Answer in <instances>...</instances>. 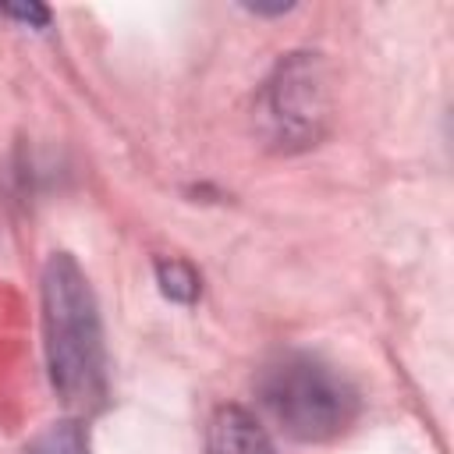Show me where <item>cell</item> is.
<instances>
[{
    "instance_id": "cell-7",
    "label": "cell",
    "mask_w": 454,
    "mask_h": 454,
    "mask_svg": "<svg viewBox=\"0 0 454 454\" xmlns=\"http://www.w3.org/2000/svg\"><path fill=\"white\" fill-rule=\"evenodd\" d=\"M0 14L4 18H18L25 25H35V28H43L50 21V11L43 4H0Z\"/></svg>"
},
{
    "instance_id": "cell-4",
    "label": "cell",
    "mask_w": 454,
    "mask_h": 454,
    "mask_svg": "<svg viewBox=\"0 0 454 454\" xmlns=\"http://www.w3.org/2000/svg\"><path fill=\"white\" fill-rule=\"evenodd\" d=\"M206 454H277L266 426L241 404L213 411L206 429Z\"/></svg>"
},
{
    "instance_id": "cell-3",
    "label": "cell",
    "mask_w": 454,
    "mask_h": 454,
    "mask_svg": "<svg viewBox=\"0 0 454 454\" xmlns=\"http://www.w3.org/2000/svg\"><path fill=\"white\" fill-rule=\"evenodd\" d=\"M330 117L326 71L316 53H287L262 85L259 121L277 149L316 145Z\"/></svg>"
},
{
    "instance_id": "cell-6",
    "label": "cell",
    "mask_w": 454,
    "mask_h": 454,
    "mask_svg": "<svg viewBox=\"0 0 454 454\" xmlns=\"http://www.w3.org/2000/svg\"><path fill=\"white\" fill-rule=\"evenodd\" d=\"M156 284L177 305H192L199 298V287H202L199 284V273L184 259H160L156 262Z\"/></svg>"
},
{
    "instance_id": "cell-2",
    "label": "cell",
    "mask_w": 454,
    "mask_h": 454,
    "mask_svg": "<svg viewBox=\"0 0 454 454\" xmlns=\"http://www.w3.org/2000/svg\"><path fill=\"white\" fill-rule=\"evenodd\" d=\"M259 401L284 436L323 443L340 436L358 415V390L323 358L287 351L259 376Z\"/></svg>"
},
{
    "instance_id": "cell-1",
    "label": "cell",
    "mask_w": 454,
    "mask_h": 454,
    "mask_svg": "<svg viewBox=\"0 0 454 454\" xmlns=\"http://www.w3.org/2000/svg\"><path fill=\"white\" fill-rule=\"evenodd\" d=\"M43 351L50 383L71 419H89L106 401V344L89 277L67 252H53L39 280Z\"/></svg>"
},
{
    "instance_id": "cell-5",
    "label": "cell",
    "mask_w": 454,
    "mask_h": 454,
    "mask_svg": "<svg viewBox=\"0 0 454 454\" xmlns=\"http://www.w3.org/2000/svg\"><path fill=\"white\" fill-rule=\"evenodd\" d=\"M25 454H92V450H89V436L82 429V419L67 415L60 422H50L46 429H39Z\"/></svg>"
}]
</instances>
